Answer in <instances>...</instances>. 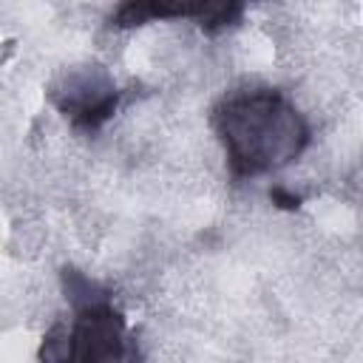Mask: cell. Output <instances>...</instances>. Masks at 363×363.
Instances as JSON below:
<instances>
[{
	"instance_id": "obj_5",
	"label": "cell",
	"mask_w": 363,
	"mask_h": 363,
	"mask_svg": "<svg viewBox=\"0 0 363 363\" xmlns=\"http://www.w3.org/2000/svg\"><path fill=\"white\" fill-rule=\"evenodd\" d=\"M269 199H272V204H278V207H284V210H295V207L301 204L298 196H292V193H286V190H281V187H272V190H269Z\"/></svg>"
},
{
	"instance_id": "obj_3",
	"label": "cell",
	"mask_w": 363,
	"mask_h": 363,
	"mask_svg": "<svg viewBox=\"0 0 363 363\" xmlns=\"http://www.w3.org/2000/svg\"><path fill=\"white\" fill-rule=\"evenodd\" d=\"M45 96L74 130L96 133L113 119L122 91L108 68L96 62H82L65 68L48 85Z\"/></svg>"
},
{
	"instance_id": "obj_1",
	"label": "cell",
	"mask_w": 363,
	"mask_h": 363,
	"mask_svg": "<svg viewBox=\"0 0 363 363\" xmlns=\"http://www.w3.org/2000/svg\"><path fill=\"white\" fill-rule=\"evenodd\" d=\"M210 128L224 150L233 179L278 173L312 142L306 116L278 88H241L221 96L210 111Z\"/></svg>"
},
{
	"instance_id": "obj_2",
	"label": "cell",
	"mask_w": 363,
	"mask_h": 363,
	"mask_svg": "<svg viewBox=\"0 0 363 363\" xmlns=\"http://www.w3.org/2000/svg\"><path fill=\"white\" fill-rule=\"evenodd\" d=\"M62 295L68 303V315L54 320L43 335L37 357L57 360H136L139 349L133 335L128 332V320L122 309L113 303V292L79 272L77 267H62L60 272Z\"/></svg>"
},
{
	"instance_id": "obj_4",
	"label": "cell",
	"mask_w": 363,
	"mask_h": 363,
	"mask_svg": "<svg viewBox=\"0 0 363 363\" xmlns=\"http://www.w3.org/2000/svg\"><path fill=\"white\" fill-rule=\"evenodd\" d=\"M247 0H119L108 26L139 28L162 20H190L207 34H218L241 23Z\"/></svg>"
}]
</instances>
